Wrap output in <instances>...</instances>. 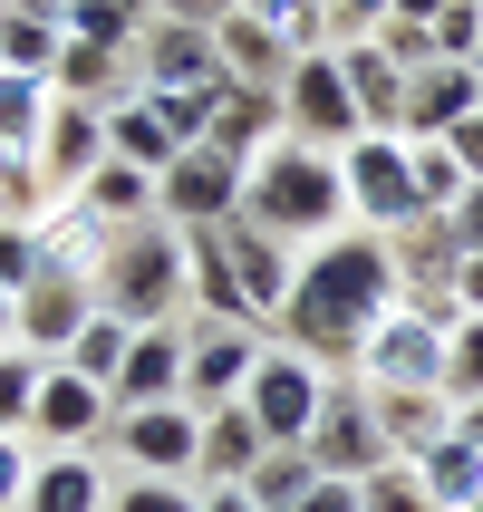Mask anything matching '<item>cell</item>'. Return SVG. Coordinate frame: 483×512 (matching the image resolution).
<instances>
[{"label":"cell","mask_w":483,"mask_h":512,"mask_svg":"<svg viewBox=\"0 0 483 512\" xmlns=\"http://www.w3.org/2000/svg\"><path fill=\"white\" fill-rule=\"evenodd\" d=\"M387 310H406V281H397L387 232H329V242H310L300 281H290L281 348H300L310 368H358V348L377 339Z\"/></svg>","instance_id":"cell-1"},{"label":"cell","mask_w":483,"mask_h":512,"mask_svg":"<svg viewBox=\"0 0 483 512\" xmlns=\"http://www.w3.org/2000/svg\"><path fill=\"white\" fill-rule=\"evenodd\" d=\"M242 223L271 232V242H329V232L348 223V174H339V155L281 136L252 174H242Z\"/></svg>","instance_id":"cell-2"},{"label":"cell","mask_w":483,"mask_h":512,"mask_svg":"<svg viewBox=\"0 0 483 512\" xmlns=\"http://www.w3.org/2000/svg\"><path fill=\"white\" fill-rule=\"evenodd\" d=\"M184 232L174 223H136L116 232L107 271H97V310H116L126 329H165V319H184Z\"/></svg>","instance_id":"cell-3"},{"label":"cell","mask_w":483,"mask_h":512,"mask_svg":"<svg viewBox=\"0 0 483 512\" xmlns=\"http://www.w3.org/2000/svg\"><path fill=\"white\" fill-rule=\"evenodd\" d=\"M445 348H455V329H435L426 310H387L377 339L358 348V387L368 397H445Z\"/></svg>","instance_id":"cell-4"},{"label":"cell","mask_w":483,"mask_h":512,"mask_svg":"<svg viewBox=\"0 0 483 512\" xmlns=\"http://www.w3.org/2000/svg\"><path fill=\"white\" fill-rule=\"evenodd\" d=\"M281 116H290V145H319V155H348V145L368 136V116H358V97H348L339 49H319V58H300V68H290Z\"/></svg>","instance_id":"cell-5"},{"label":"cell","mask_w":483,"mask_h":512,"mask_svg":"<svg viewBox=\"0 0 483 512\" xmlns=\"http://www.w3.org/2000/svg\"><path fill=\"white\" fill-rule=\"evenodd\" d=\"M339 174H348V213H358L368 232H406V223H426L406 136H358V145L339 155Z\"/></svg>","instance_id":"cell-6"},{"label":"cell","mask_w":483,"mask_h":512,"mask_svg":"<svg viewBox=\"0 0 483 512\" xmlns=\"http://www.w3.org/2000/svg\"><path fill=\"white\" fill-rule=\"evenodd\" d=\"M242 174L252 165H232V155H213V145H184L165 174H155V223L174 232H213L242 213Z\"/></svg>","instance_id":"cell-7"},{"label":"cell","mask_w":483,"mask_h":512,"mask_svg":"<svg viewBox=\"0 0 483 512\" xmlns=\"http://www.w3.org/2000/svg\"><path fill=\"white\" fill-rule=\"evenodd\" d=\"M310 464L329 474V484H368V474H387V426H377V397L368 387H329L319 397V426H310Z\"/></svg>","instance_id":"cell-8"},{"label":"cell","mask_w":483,"mask_h":512,"mask_svg":"<svg viewBox=\"0 0 483 512\" xmlns=\"http://www.w3.org/2000/svg\"><path fill=\"white\" fill-rule=\"evenodd\" d=\"M319 397H329V368H310L300 348H261L252 387H242L252 426L271 435V445H310V426H319Z\"/></svg>","instance_id":"cell-9"},{"label":"cell","mask_w":483,"mask_h":512,"mask_svg":"<svg viewBox=\"0 0 483 512\" xmlns=\"http://www.w3.org/2000/svg\"><path fill=\"white\" fill-rule=\"evenodd\" d=\"M107 426H116V397H107V387H87L78 368H49V377H39V406H29V445H39V455H87Z\"/></svg>","instance_id":"cell-10"},{"label":"cell","mask_w":483,"mask_h":512,"mask_svg":"<svg viewBox=\"0 0 483 512\" xmlns=\"http://www.w3.org/2000/svg\"><path fill=\"white\" fill-rule=\"evenodd\" d=\"M29 232H39V281H97L107 252H116V223H107V213H87V194L29 213Z\"/></svg>","instance_id":"cell-11"},{"label":"cell","mask_w":483,"mask_h":512,"mask_svg":"<svg viewBox=\"0 0 483 512\" xmlns=\"http://www.w3.org/2000/svg\"><path fill=\"white\" fill-rule=\"evenodd\" d=\"M261 329H194V348H184V406L194 416H213V406H242V387H252L261 368Z\"/></svg>","instance_id":"cell-12"},{"label":"cell","mask_w":483,"mask_h":512,"mask_svg":"<svg viewBox=\"0 0 483 512\" xmlns=\"http://www.w3.org/2000/svg\"><path fill=\"white\" fill-rule=\"evenodd\" d=\"M184 348H194V329L184 319H165V329H136V348H126V368H116V416H145V406H184Z\"/></svg>","instance_id":"cell-13"},{"label":"cell","mask_w":483,"mask_h":512,"mask_svg":"<svg viewBox=\"0 0 483 512\" xmlns=\"http://www.w3.org/2000/svg\"><path fill=\"white\" fill-rule=\"evenodd\" d=\"M223 39L213 29H184V20H155L136 39V87L145 97H165V87H223Z\"/></svg>","instance_id":"cell-14"},{"label":"cell","mask_w":483,"mask_h":512,"mask_svg":"<svg viewBox=\"0 0 483 512\" xmlns=\"http://www.w3.org/2000/svg\"><path fill=\"white\" fill-rule=\"evenodd\" d=\"M116 455L136 464V474H165V484H184L203 455V416L194 406H145V416H116Z\"/></svg>","instance_id":"cell-15"},{"label":"cell","mask_w":483,"mask_h":512,"mask_svg":"<svg viewBox=\"0 0 483 512\" xmlns=\"http://www.w3.org/2000/svg\"><path fill=\"white\" fill-rule=\"evenodd\" d=\"M87 319H97V281H29L20 290V348L39 368H58V358L78 348Z\"/></svg>","instance_id":"cell-16"},{"label":"cell","mask_w":483,"mask_h":512,"mask_svg":"<svg viewBox=\"0 0 483 512\" xmlns=\"http://www.w3.org/2000/svg\"><path fill=\"white\" fill-rule=\"evenodd\" d=\"M464 116H483V68H445V58H435V68H416V87H406V126L397 136L406 145H445Z\"/></svg>","instance_id":"cell-17"},{"label":"cell","mask_w":483,"mask_h":512,"mask_svg":"<svg viewBox=\"0 0 483 512\" xmlns=\"http://www.w3.org/2000/svg\"><path fill=\"white\" fill-rule=\"evenodd\" d=\"M281 126H290V116H281V87H242V78H232L223 97H213V126H203V145H213V155H232V165H261Z\"/></svg>","instance_id":"cell-18"},{"label":"cell","mask_w":483,"mask_h":512,"mask_svg":"<svg viewBox=\"0 0 483 512\" xmlns=\"http://www.w3.org/2000/svg\"><path fill=\"white\" fill-rule=\"evenodd\" d=\"M223 261H232V281H242V300H252V319L290 310V281H300L290 242H271V232H252L242 213H232V223H223Z\"/></svg>","instance_id":"cell-19"},{"label":"cell","mask_w":483,"mask_h":512,"mask_svg":"<svg viewBox=\"0 0 483 512\" xmlns=\"http://www.w3.org/2000/svg\"><path fill=\"white\" fill-rule=\"evenodd\" d=\"M49 87L58 97H78V107H126V97H145L136 87V58L126 49H97V39H68V49H58V68H49Z\"/></svg>","instance_id":"cell-20"},{"label":"cell","mask_w":483,"mask_h":512,"mask_svg":"<svg viewBox=\"0 0 483 512\" xmlns=\"http://www.w3.org/2000/svg\"><path fill=\"white\" fill-rule=\"evenodd\" d=\"M271 455V435L252 426V406H213L203 416V455H194V484L223 493V484H252V464Z\"/></svg>","instance_id":"cell-21"},{"label":"cell","mask_w":483,"mask_h":512,"mask_svg":"<svg viewBox=\"0 0 483 512\" xmlns=\"http://www.w3.org/2000/svg\"><path fill=\"white\" fill-rule=\"evenodd\" d=\"M39 165L58 184H87V174L107 165V107H78V97H58L49 126H39Z\"/></svg>","instance_id":"cell-22"},{"label":"cell","mask_w":483,"mask_h":512,"mask_svg":"<svg viewBox=\"0 0 483 512\" xmlns=\"http://www.w3.org/2000/svg\"><path fill=\"white\" fill-rule=\"evenodd\" d=\"M339 68H348V97H358V116H368V136H397V126H406V87H416V68H397L377 39L339 49Z\"/></svg>","instance_id":"cell-23"},{"label":"cell","mask_w":483,"mask_h":512,"mask_svg":"<svg viewBox=\"0 0 483 512\" xmlns=\"http://www.w3.org/2000/svg\"><path fill=\"white\" fill-rule=\"evenodd\" d=\"M49 107H58L49 78L0 68V174H29V165H39V126H49Z\"/></svg>","instance_id":"cell-24"},{"label":"cell","mask_w":483,"mask_h":512,"mask_svg":"<svg viewBox=\"0 0 483 512\" xmlns=\"http://www.w3.org/2000/svg\"><path fill=\"white\" fill-rule=\"evenodd\" d=\"M107 474L87 455H39V474H29V503L20 512H107Z\"/></svg>","instance_id":"cell-25"},{"label":"cell","mask_w":483,"mask_h":512,"mask_svg":"<svg viewBox=\"0 0 483 512\" xmlns=\"http://www.w3.org/2000/svg\"><path fill=\"white\" fill-rule=\"evenodd\" d=\"M377 426H387V455L416 464L455 435V397H377Z\"/></svg>","instance_id":"cell-26"},{"label":"cell","mask_w":483,"mask_h":512,"mask_svg":"<svg viewBox=\"0 0 483 512\" xmlns=\"http://www.w3.org/2000/svg\"><path fill=\"white\" fill-rule=\"evenodd\" d=\"M107 155H116V165H136V174H165L184 145H174V126L145 107V97H126V107L107 116Z\"/></svg>","instance_id":"cell-27"},{"label":"cell","mask_w":483,"mask_h":512,"mask_svg":"<svg viewBox=\"0 0 483 512\" xmlns=\"http://www.w3.org/2000/svg\"><path fill=\"white\" fill-rule=\"evenodd\" d=\"M213 39H223V68H232L242 87H290V68H300V58H290V49H281V39H271L261 20H242V10H232V20L213 29Z\"/></svg>","instance_id":"cell-28"},{"label":"cell","mask_w":483,"mask_h":512,"mask_svg":"<svg viewBox=\"0 0 483 512\" xmlns=\"http://www.w3.org/2000/svg\"><path fill=\"white\" fill-rule=\"evenodd\" d=\"M416 484H426L435 512H474L483 503V455L464 445V435H445L435 455H416Z\"/></svg>","instance_id":"cell-29"},{"label":"cell","mask_w":483,"mask_h":512,"mask_svg":"<svg viewBox=\"0 0 483 512\" xmlns=\"http://www.w3.org/2000/svg\"><path fill=\"white\" fill-rule=\"evenodd\" d=\"M319 484H329V474L310 464V445H271V455L252 464V484H242V493H252L261 512H300V503H310Z\"/></svg>","instance_id":"cell-30"},{"label":"cell","mask_w":483,"mask_h":512,"mask_svg":"<svg viewBox=\"0 0 483 512\" xmlns=\"http://www.w3.org/2000/svg\"><path fill=\"white\" fill-rule=\"evenodd\" d=\"M68 39H97V49H126L136 58V39L155 29V0H68Z\"/></svg>","instance_id":"cell-31"},{"label":"cell","mask_w":483,"mask_h":512,"mask_svg":"<svg viewBox=\"0 0 483 512\" xmlns=\"http://www.w3.org/2000/svg\"><path fill=\"white\" fill-rule=\"evenodd\" d=\"M78 194H87V213H107L116 232H136V223H155V174H136V165H116V155H107V165H97V174H87Z\"/></svg>","instance_id":"cell-32"},{"label":"cell","mask_w":483,"mask_h":512,"mask_svg":"<svg viewBox=\"0 0 483 512\" xmlns=\"http://www.w3.org/2000/svg\"><path fill=\"white\" fill-rule=\"evenodd\" d=\"M242 20H261L290 58H319V49H329V10H319V0H242Z\"/></svg>","instance_id":"cell-33"},{"label":"cell","mask_w":483,"mask_h":512,"mask_svg":"<svg viewBox=\"0 0 483 512\" xmlns=\"http://www.w3.org/2000/svg\"><path fill=\"white\" fill-rule=\"evenodd\" d=\"M126 348H136V329H126V319L116 310H97L78 329V348H68V358H58V368H78L87 387H116V368H126Z\"/></svg>","instance_id":"cell-34"},{"label":"cell","mask_w":483,"mask_h":512,"mask_svg":"<svg viewBox=\"0 0 483 512\" xmlns=\"http://www.w3.org/2000/svg\"><path fill=\"white\" fill-rule=\"evenodd\" d=\"M58 49H68V29H58V20H29V10H10V20H0V68H20V78H49Z\"/></svg>","instance_id":"cell-35"},{"label":"cell","mask_w":483,"mask_h":512,"mask_svg":"<svg viewBox=\"0 0 483 512\" xmlns=\"http://www.w3.org/2000/svg\"><path fill=\"white\" fill-rule=\"evenodd\" d=\"M406 155H416V203H426V213H455V203L474 194V174L455 165V145H406Z\"/></svg>","instance_id":"cell-36"},{"label":"cell","mask_w":483,"mask_h":512,"mask_svg":"<svg viewBox=\"0 0 483 512\" xmlns=\"http://www.w3.org/2000/svg\"><path fill=\"white\" fill-rule=\"evenodd\" d=\"M39 358L29 348H0V435H29V406H39Z\"/></svg>","instance_id":"cell-37"},{"label":"cell","mask_w":483,"mask_h":512,"mask_svg":"<svg viewBox=\"0 0 483 512\" xmlns=\"http://www.w3.org/2000/svg\"><path fill=\"white\" fill-rule=\"evenodd\" d=\"M435 58L445 68H483V0H445L435 10Z\"/></svg>","instance_id":"cell-38"},{"label":"cell","mask_w":483,"mask_h":512,"mask_svg":"<svg viewBox=\"0 0 483 512\" xmlns=\"http://www.w3.org/2000/svg\"><path fill=\"white\" fill-rule=\"evenodd\" d=\"M107 512H203V484H165V474H126Z\"/></svg>","instance_id":"cell-39"},{"label":"cell","mask_w":483,"mask_h":512,"mask_svg":"<svg viewBox=\"0 0 483 512\" xmlns=\"http://www.w3.org/2000/svg\"><path fill=\"white\" fill-rule=\"evenodd\" d=\"M445 397H455V406H483V319H464L455 348H445Z\"/></svg>","instance_id":"cell-40"},{"label":"cell","mask_w":483,"mask_h":512,"mask_svg":"<svg viewBox=\"0 0 483 512\" xmlns=\"http://www.w3.org/2000/svg\"><path fill=\"white\" fill-rule=\"evenodd\" d=\"M358 512H435V503H426V484H416V464H387V474L358 484Z\"/></svg>","instance_id":"cell-41"},{"label":"cell","mask_w":483,"mask_h":512,"mask_svg":"<svg viewBox=\"0 0 483 512\" xmlns=\"http://www.w3.org/2000/svg\"><path fill=\"white\" fill-rule=\"evenodd\" d=\"M319 10H329V49H358L387 29V0H319Z\"/></svg>","instance_id":"cell-42"},{"label":"cell","mask_w":483,"mask_h":512,"mask_svg":"<svg viewBox=\"0 0 483 512\" xmlns=\"http://www.w3.org/2000/svg\"><path fill=\"white\" fill-rule=\"evenodd\" d=\"M29 281H39V232H29V223H0V290L20 300Z\"/></svg>","instance_id":"cell-43"},{"label":"cell","mask_w":483,"mask_h":512,"mask_svg":"<svg viewBox=\"0 0 483 512\" xmlns=\"http://www.w3.org/2000/svg\"><path fill=\"white\" fill-rule=\"evenodd\" d=\"M29 474H39V445L29 435H0V512L29 503Z\"/></svg>","instance_id":"cell-44"},{"label":"cell","mask_w":483,"mask_h":512,"mask_svg":"<svg viewBox=\"0 0 483 512\" xmlns=\"http://www.w3.org/2000/svg\"><path fill=\"white\" fill-rule=\"evenodd\" d=\"M242 0H155V20H184V29H223Z\"/></svg>","instance_id":"cell-45"},{"label":"cell","mask_w":483,"mask_h":512,"mask_svg":"<svg viewBox=\"0 0 483 512\" xmlns=\"http://www.w3.org/2000/svg\"><path fill=\"white\" fill-rule=\"evenodd\" d=\"M455 242H464V261H483V184L455 203Z\"/></svg>","instance_id":"cell-46"},{"label":"cell","mask_w":483,"mask_h":512,"mask_svg":"<svg viewBox=\"0 0 483 512\" xmlns=\"http://www.w3.org/2000/svg\"><path fill=\"white\" fill-rule=\"evenodd\" d=\"M445 145H455V165H464V174H474V184H483V116H464V126H455V136H445Z\"/></svg>","instance_id":"cell-47"},{"label":"cell","mask_w":483,"mask_h":512,"mask_svg":"<svg viewBox=\"0 0 483 512\" xmlns=\"http://www.w3.org/2000/svg\"><path fill=\"white\" fill-rule=\"evenodd\" d=\"M300 512H358V484H319V493H310Z\"/></svg>","instance_id":"cell-48"},{"label":"cell","mask_w":483,"mask_h":512,"mask_svg":"<svg viewBox=\"0 0 483 512\" xmlns=\"http://www.w3.org/2000/svg\"><path fill=\"white\" fill-rule=\"evenodd\" d=\"M455 300H464V319H483V261H464V281H455Z\"/></svg>","instance_id":"cell-49"},{"label":"cell","mask_w":483,"mask_h":512,"mask_svg":"<svg viewBox=\"0 0 483 512\" xmlns=\"http://www.w3.org/2000/svg\"><path fill=\"white\" fill-rule=\"evenodd\" d=\"M203 512H261V503H252L242 484H223V493H203Z\"/></svg>","instance_id":"cell-50"},{"label":"cell","mask_w":483,"mask_h":512,"mask_svg":"<svg viewBox=\"0 0 483 512\" xmlns=\"http://www.w3.org/2000/svg\"><path fill=\"white\" fill-rule=\"evenodd\" d=\"M455 435H464V445L483 455V406H455Z\"/></svg>","instance_id":"cell-51"},{"label":"cell","mask_w":483,"mask_h":512,"mask_svg":"<svg viewBox=\"0 0 483 512\" xmlns=\"http://www.w3.org/2000/svg\"><path fill=\"white\" fill-rule=\"evenodd\" d=\"M0 348H20V300L0 290Z\"/></svg>","instance_id":"cell-52"},{"label":"cell","mask_w":483,"mask_h":512,"mask_svg":"<svg viewBox=\"0 0 483 512\" xmlns=\"http://www.w3.org/2000/svg\"><path fill=\"white\" fill-rule=\"evenodd\" d=\"M0 20H10V0H0Z\"/></svg>","instance_id":"cell-53"},{"label":"cell","mask_w":483,"mask_h":512,"mask_svg":"<svg viewBox=\"0 0 483 512\" xmlns=\"http://www.w3.org/2000/svg\"><path fill=\"white\" fill-rule=\"evenodd\" d=\"M474 512H483V503H474Z\"/></svg>","instance_id":"cell-54"}]
</instances>
